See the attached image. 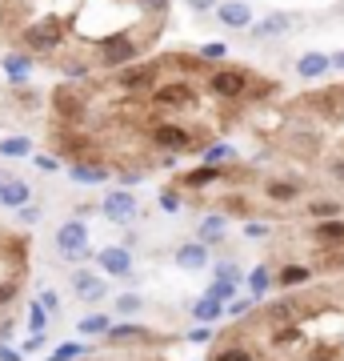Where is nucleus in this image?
<instances>
[{"label": "nucleus", "mask_w": 344, "mask_h": 361, "mask_svg": "<svg viewBox=\"0 0 344 361\" xmlns=\"http://www.w3.org/2000/svg\"><path fill=\"white\" fill-rule=\"evenodd\" d=\"M56 109H60L64 116H77V113H80V101H72V89H60V92H56Z\"/></svg>", "instance_id": "nucleus-29"}, {"label": "nucleus", "mask_w": 344, "mask_h": 361, "mask_svg": "<svg viewBox=\"0 0 344 361\" xmlns=\"http://www.w3.org/2000/svg\"><path fill=\"white\" fill-rule=\"evenodd\" d=\"M56 305H60V297L44 289V293H40V310H44V313H56Z\"/></svg>", "instance_id": "nucleus-41"}, {"label": "nucleus", "mask_w": 344, "mask_h": 361, "mask_svg": "<svg viewBox=\"0 0 344 361\" xmlns=\"http://www.w3.org/2000/svg\"><path fill=\"white\" fill-rule=\"evenodd\" d=\"M208 89L217 92V97H224V101H241L244 92H248V73H241V68H217L208 77Z\"/></svg>", "instance_id": "nucleus-5"}, {"label": "nucleus", "mask_w": 344, "mask_h": 361, "mask_svg": "<svg viewBox=\"0 0 344 361\" xmlns=\"http://www.w3.org/2000/svg\"><path fill=\"white\" fill-rule=\"evenodd\" d=\"M84 353H89L84 345H77V341H64V345L52 353V361H77V357H84Z\"/></svg>", "instance_id": "nucleus-28"}, {"label": "nucleus", "mask_w": 344, "mask_h": 361, "mask_svg": "<svg viewBox=\"0 0 344 361\" xmlns=\"http://www.w3.org/2000/svg\"><path fill=\"white\" fill-rule=\"evenodd\" d=\"M177 265H180V269H204V265H208V245H204V241L180 245L177 249Z\"/></svg>", "instance_id": "nucleus-13"}, {"label": "nucleus", "mask_w": 344, "mask_h": 361, "mask_svg": "<svg viewBox=\"0 0 344 361\" xmlns=\"http://www.w3.org/2000/svg\"><path fill=\"white\" fill-rule=\"evenodd\" d=\"M72 293H77L80 301H101V297H104V281L96 277V273L80 269L77 277H72Z\"/></svg>", "instance_id": "nucleus-12"}, {"label": "nucleus", "mask_w": 344, "mask_h": 361, "mask_svg": "<svg viewBox=\"0 0 344 361\" xmlns=\"http://www.w3.org/2000/svg\"><path fill=\"white\" fill-rule=\"evenodd\" d=\"M332 173H336V177H344V161H332Z\"/></svg>", "instance_id": "nucleus-52"}, {"label": "nucleus", "mask_w": 344, "mask_h": 361, "mask_svg": "<svg viewBox=\"0 0 344 361\" xmlns=\"http://www.w3.org/2000/svg\"><path fill=\"white\" fill-rule=\"evenodd\" d=\"M268 201H296L300 197V185H293V180H272V185H265Z\"/></svg>", "instance_id": "nucleus-21"}, {"label": "nucleus", "mask_w": 344, "mask_h": 361, "mask_svg": "<svg viewBox=\"0 0 344 361\" xmlns=\"http://www.w3.org/2000/svg\"><path fill=\"white\" fill-rule=\"evenodd\" d=\"M104 337H108V345H125V341H144L148 329L144 325H108Z\"/></svg>", "instance_id": "nucleus-16"}, {"label": "nucleus", "mask_w": 344, "mask_h": 361, "mask_svg": "<svg viewBox=\"0 0 344 361\" xmlns=\"http://www.w3.org/2000/svg\"><path fill=\"white\" fill-rule=\"evenodd\" d=\"M232 293H236V285H232V281H224V277H217V281L208 285V297H217V301H229Z\"/></svg>", "instance_id": "nucleus-31"}, {"label": "nucleus", "mask_w": 344, "mask_h": 361, "mask_svg": "<svg viewBox=\"0 0 344 361\" xmlns=\"http://www.w3.org/2000/svg\"><path fill=\"white\" fill-rule=\"evenodd\" d=\"M96 265H101L104 273H113V277H125V273H132V253L120 245H108L96 253Z\"/></svg>", "instance_id": "nucleus-8"}, {"label": "nucleus", "mask_w": 344, "mask_h": 361, "mask_svg": "<svg viewBox=\"0 0 344 361\" xmlns=\"http://www.w3.org/2000/svg\"><path fill=\"white\" fill-rule=\"evenodd\" d=\"M4 73H8V80H28L32 61L28 56H4Z\"/></svg>", "instance_id": "nucleus-22"}, {"label": "nucleus", "mask_w": 344, "mask_h": 361, "mask_svg": "<svg viewBox=\"0 0 344 361\" xmlns=\"http://www.w3.org/2000/svg\"><path fill=\"white\" fill-rule=\"evenodd\" d=\"M20 221H25V225L40 221V209H37V205H28V201H25V205H20Z\"/></svg>", "instance_id": "nucleus-42"}, {"label": "nucleus", "mask_w": 344, "mask_h": 361, "mask_svg": "<svg viewBox=\"0 0 344 361\" xmlns=\"http://www.w3.org/2000/svg\"><path fill=\"white\" fill-rule=\"evenodd\" d=\"M56 245H60L64 261L89 257V233H84V225H80V221H64L60 233H56Z\"/></svg>", "instance_id": "nucleus-4"}, {"label": "nucleus", "mask_w": 344, "mask_h": 361, "mask_svg": "<svg viewBox=\"0 0 344 361\" xmlns=\"http://www.w3.org/2000/svg\"><path fill=\"white\" fill-rule=\"evenodd\" d=\"M248 310H253V301H232V305H229L232 317H241V313H248Z\"/></svg>", "instance_id": "nucleus-44"}, {"label": "nucleus", "mask_w": 344, "mask_h": 361, "mask_svg": "<svg viewBox=\"0 0 344 361\" xmlns=\"http://www.w3.org/2000/svg\"><path fill=\"white\" fill-rule=\"evenodd\" d=\"M293 25H296V16H293V13H268L265 20L253 28V32H256L260 40H268V37H284V32H288Z\"/></svg>", "instance_id": "nucleus-11"}, {"label": "nucleus", "mask_w": 344, "mask_h": 361, "mask_svg": "<svg viewBox=\"0 0 344 361\" xmlns=\"http://www.w3.org/2000/svg\"><path fill=\"white\" fill-rule=\"evenodd\" d=\"M153 109H172V113H180V109H192L196 104V89L192 85H184V80H177V85H153Z\"/></svg>", "instance_id": "nucleus-3"}, {"label": "nucleus", "mask_w": 344, "mask_h": 361, "mask_svg": "<svg viewBox=\"0 0 344 361\" xmlns=\"http://www.w3.org/2000/svg\"><path fill=\"white\" fill-rule=\"evenodd\" d=\"M101 65L104 68H125L132 65L136 56H141V44H136V37H128V32H113V37L101 40Z\"/></svg>", "instance_id": "nucleus-2"}, {"label": "nucleus", "mask_w": 344, "mask_h": 361, "mask_svg": "<svg viewBox=\"0 0 344 361\" xmlns=\"http://www.w3.org/2000/svg\"><path fill=\"white\" fill-rule=\"evenodd\" d=\"M160 209H165V213H177V209H180V197L172 193V189H165V193H160Z\"/></svg>", "instance_id": "nucleus-39"}, {"label": "nucleus", "mask_w": 344, "mask_h": 361, "mask_svg": "<svg viewBox=\"0 0 344 361\" xmlns=\"http://www.w3.org/2000/svg\"><path fill=\"white\" fill-rule=\"evenodd\" d=\"M217 177H220L217 165H200V169H192L189 177H184V185H189V189H204L208 180H217Z\"/></svg>", "instance_id": "nucleus-23"}, {"label": "nucleus", "mask_w": 344, "mask_h": 361, "mask_svg": "<svg viewBox=\"0 0 344 361\" xmlns=\"http://www.w3.org/2000/svg\"><path fill=\"white\" fill-rule=\"evenodd\" d=\"M104 329H108V317L104 313H92V317L80 322V334H104Z\"/></svg>", "instance_id": "nucleus-32"}, {"label": "nucleus", "mask_w": 344, "mask_h": 361, "mask_svg": "<svg viewBox=\"0 0 344 361\" xmlns=\"http://www.w3.org/2000/svg\"><path fill=\"white\" fill-rule=\"evenodd\" d=\"M20 40H25L28 52H56V49L64 44V28H60V20L44 16V20H32V25H25Z\"/></svg>", "instance_id": "nucleus-1"}, {"label": "nucleus", "mask_w": 344, "mask_h": 361, "mask_svg": "<svg viewBox=\"0 0 344 361\" xmlns=\"http://www.w3.org/2000/svg\"><path fill=\"white\" fill-rule=\"evenodd\" d=\"M224 52H229V49H224L220 40H212V44H204V49H200V56H204V61H220Z\"/></svg>", "instance_id": "nucleus-37"}, {"label": "nucleus", "mask_w": 344, "mask_h": 361, "mask_svg": "<svg viewBox=\"0 0 344 361\" xmlns=\"http://www.w3.org/2000/svg\"><path fill=\"white\" fill-rule=\"evenodd\" d=\"M329 65H332V68H344V52H336V56H329Z\"/></svg>", "instance_id": "nucleus-51"}, {"label": "nucleus", "mask_w": 344, "mask_h": 361, "mask_svg": "<svg viewBox=\"0 0 344 361\" xmlns=\"http://www.w3.org/2000/svg\"><path fill=\"white\" fill-rule=\"evenodd\" d=\"M192 8H196V13H208V8H217V0H189Z\"/></svg>", "instance_id": "nucleus-46"}, {"label": "nucleus", "mask_w": 344, "mask_h": 361, "mask_svg": "<svg viewBox=\"0 0 344 361\" xmlns=\"http://www.w3.org/2000/svg\"><path fill=\"white\" fill-rule=\"evenodd\" d=\"M308 281V269L305 265H288V269H281V285H288V289H296V285Z\"/></svg>", "instance_id": "nucleus-26"}, {"label": "nucleus", "mask_w": 344, "mask_h": 361, "mask_svg": "<svg viewBox=\"0 0 344 361\" xmlns=\"http://www.w3.org/2000/svg\"><path fill=\"white\" fill-rule=\"evenodd\" d=\"M156 73H160L156 65L128 68V73H120V89H128V92H148V89L156 85Z\"/></svg>", "instance_id": "nucleus-10"}, {"label": "nucleus", "mask_w": 344, "mask_h": 361, "mask_svg": "<svg viewBox=\"0 0 344 361\" xmlns=\"http://www.w3.org/2000/svg\"><path fill=\"white\" fill-rule=\"evenodd\" d=\"M104 217H108V221H120V225H128V221L136 217V197L125 193V189L108 193V197H104Z\"/></svg>", "instance_id": "nucleus-7"}, {"label": "nucleus", "mask_w": 344, "mask_h": 361, "mask_svg": "<svg viewBox=\"0 0 344 361\" xmlns=\"http://www.w3.org/2000/svg\"><path fill=\"white\" fill-rule=\"evenodd\" d=\"M212 361H253V353L244 345H229V349H220V353H212Z\"/></svg>", "instance_id": "nucleus-30"}, {"label": "nucleus", "mask_w": 344, "mask_h": 361, "mask_svg": "<svg viewBox=\"0 0 344 361\" xmlns=\"http://www.w3.org/2000/svg\"><path fill=\"white\" fill-rule=\"evenodd\" d=\"M224 233H229V221H224V217H204L200 221V241H204V245H217Z\"/></svg>", "instance_id": "nucleus-20"}, {"label": "nucleus", "mask_w": 344, "mask_h": 361, "mask_svg": "<svg viewBox=\"0 0 344 361\" xmlns=\"http://www.w3.org/2000/svg\"><path fill=\"white\" fill-rule=\"evenodd\" d=\"M153 145L156 149H165V153H184L192 145V133L189 129H180V125H168V121H160V125H153Z\"/></svg>", "instance_id": "nucleus-6"}, {"label": "nucleus", "mask_w": 344, "mask_h": 361, "mask_svg": "<svg viewBox=\"0 0 344 361\" xmlns=\"http://www.w3.org/2000/svg\"><path fill=\"white\" fill-rule=\"evenodd\" d=\"M217 16L224 28H248L253 25V8L244 0H229V4H217Z\"/></svg>", "instance_id": "nucleus-9"}, {"label": "nucleus", "mask_w": 344, "mask_h": 361, "mask_svg": "<svg viewBox=\"0 0 344 361\" xmlns=\"http://www.w3.org/2000/svg\"><path fill=\"white\" fill-rule=\"evenodd\" d=\"M28 185L25 180H0V205H8V209H20L28 201Z\"/></svg>", "instance_id": "nucleus-15"}, {"label": "nucleus", "mask_w": 344, "mask_h": 361, "mask_svg": "<svg viewBox=\"0 0 344 361\" xmlns=\"http://www.w3.org/2000/svg\"><path fill=\"white\" fill-rule=\"evenodd\" d=\"M220 305H224V301H217V297H208V293H204L200 301H192V317H196L200 325H212V322L220 317V313H224Z\"/></svg>", "instance_id": "nucleus-18"}, {"label": "nucleus", "mask_w": 344, "mask_h": 361, "mask_svg": "<svg viewBox=\"0 0 344 361\" xmlns=\"http://www.w3.org/2000/svg\"><path fill=\"white\" fill-rule=\"evenodd\" d=\"M293 313H296V305H293V301H281V305H272V317H276V322H288Z\"/></svg>", "instance_id": "nucleus-40"}, {"label": "nucleus", "mask_w": 344, "mask_h": 361, "mask_svg": "<svg viewBox=\"0 0 344 361\" xmlns=\"http://www.w3.org/2000/svg\"><path fill=\"white\" fill-rule=\"evenodd\" d=\"M116 313H141V297H136V293H125L120 301H116Z\"/></svg>", "instance_id": "nucleus-34"}, {"label": "nucleus", "mask_w": 344, "mask_h": 361, "mask_svg": "<svg viewBox=\"0 0 344 361\" xmlns=\"http://www.w3.org/2000/svg\"><path fill=\"white\" fill-rule=\"evenodd\" d=\"M37 169L40 173H52L56 169V157H37Z\"/></svg>", "instance_id": "nucleus-45"}, {"label": "nucleus", "mask_w": 344, "mask_h": 361, "mask_svg": "<svg viewBox=\"0 0 344 361\" xmlns=\"http://www.w3.org/2000/svg\"><path fill=\"white\" fill-rule=\"evenodd\" d=\"M16 297V281H4L0 285V305H4V301H13Z\"/></svg>", "instance_id": "nucleus-43"}, {"label": "nucleus", "mask_w": 344, "mask_h": 361, "mask_svg": "<svg viewBox=\"0 0 344 361\" xmlns=\"http://www.w3.org/2000/svg\"><path fill=\"white\" fill-rule=\"evenodd\" d=\"M312 237L324 241V245H340V241H344V221L340 217H324L317 229H312Z\"/></svg>", "instance_id": "nucleus-17"}, {"label": "nucleus", "mask_w": 344, "mask_h": 361, "mask_svg": "<svg viewBox=\"0 0 344 361\" xmlns=\"http://www.w3.org/2000/svg\"><path fill=\"white\" fill-rule=\"evenodd\" d=\"M217 277H224V281H244V273H241V265H236V261H220L217 265Z\"/></svg>", "instance_id": "nucleus-33"}, {"label": "nucleus", "mask_w": 344, "mask_h": 361, "mask_svg": "<svg viewBox=\"0 0 344 361\" xmlns=\"http://www.w3.org/2000/svg\"><path fill=\"white\" fill-rule=\"evenodd\" d=\"M329 68H332V65H329V56H324V52H305V56L296 61V73H300L305 80H317V77H324Z\"/></svg>", "instance_id": "nucleus-14"}, {"label": "nucleus", "mask_w": 344, "mask_h": 361, "mask_svg": "<svg viewBox=\"0 0 344 361\" xmlns=\"http://www.w3.org/2000/svg\"><path fill=\"white\" fill-rule=\"evenodd\" d=\"M248 285H253V297H265L268 285H272V273H268V265H256L253 277H248Z\"/></svg>", "instance_id": "nucleus-25"}, {"label": "nucleus", "mask_w": 344, "mask_h": 361, "mask_svg": "<svg viewBox=\"0 0 344 361\" xmlns=\"http://www.w3.org/2000/svg\"><path fill=\"white\" fill-rule=\"evenodd\" d=\"M25 349H44V337L32 334V337H28V345H25Z\"/></svg>", "instance_id": "nucleus-50"}, {"label": "nucleus", "mask_w": 344, "mask_h": 361, "mask_svg": "<svg viewBox=\"0 0 344 361\" xmlns=\"http://www.w3.org/2000/svg\"><path fill=\"white\" fill-rule=\"evenodd\" d=\"M244 233H248V237H265V233H268V225H248Z\"/></svg>", "instance_id": "nucleus-49"}, {"label": "nucleus", "mask_w": 344, "mask_h": 361, "mask_svg": "<svg viewBox=\"0 0 344 361\" xmlns=\"http://www.w3.org/2000/svg\"><path fill=\"white\" fill-rule=\"evenodd\" d=\"M144 13H153V16H165V8H168V0H136Z\"/></svg>", "instance_id": "nucleus-38"}, {"label": "nucleus", "mask_w": 344, "mask_h": 361, "mask_svg": "<svg viewBox=\"0 0 344 361\" xmlns=\"http://www.w3.org/2000/svg\"><path fill=\"white\" fill-rule=\"evenodd\" d=\"M44 322H49V313L40 310V301H37V305H32V313H28V325H32V334H40V329H44Z\"/></svg>", "instance_id": "nucleus-36"}, {"label": "nucleus", "mask_w": 344, "mask_h": 361, "mask_svg": "<svg viewBox=\"0 0 344 361\" xmlns=\"http://www.w3.org/2000/svg\"><path fill=\"white\" fill-rule=\"evenodd\" d=\"M32 153V141L28 137H4L0 141V157H28Z\"/></svg>", "instance_id": "nucleus-24"}, {"label": "nucleus", "mask_w": 344, "mask_h": 361, "mask_svg": "<svg viewBox=\"0 0 344 361\" xmlns=\"http://www.w3.org/2000/svg\"><path fill=\"white\" fill-rule=\"evenodd\" d=\"M208 337H212V329H208V325H200V329H192V341H208Z\"/></svg>", "instance_id": "nucleus-47"}, {"label": "nucleus", "mask_w": 344, "mask_h": 361, "mask_svg": "<svg viewBox=\"0 0 344 361\" xmlns=\"http://www.w3.org/2000/svg\"><path fill=\"white\" fill-rule=\"evenodd\" d=\"M336 213H340L336 201H317V205H312V217H336Z\"/></svg>", "instance_id": "nucleus-35"}, {"label": "nucleus", "mask_w": 344, "mask_h": 361, "mask_svg": "<svg viewBox=\"0 0 344 361\" xmlns=\"http://www.w3.org/2000/svg\"><path fill=\"white\" fill-rule=\"evenodd\" d=\"M0 361H20V353H16V349H8V345H0Z\"/></svg>", "instance_id": "nucleus-48"}, {"label": "nucleus", "mask_w": 344, "mask_h": 361, "mask_svg": "<svg viewBox=\"0 0 344 361\" xmlns=\"http://www.w3.org/2000/svg\"><path fill=\"white\" fill-rule=\"evenodd\" d=\"M200 157H204V165H220V161L232 157V149L229 145H208V149H200Z\"/></svg>", "instance_id": "nucleus-27"}, {"label": "nucleus", "mask_w": 344, "mask_h": 361, "mask_svg": "<svg viewBox=\"0 0 344 361\" xmlns=\"http://www.w3.org/2000/svg\"><path fill=\"white\" fill-rule=\"evenodd\" d=\"M68 177L77 180V185H96V180L108 177V169H101V165H84V161H72V165H68Z\"/></svg>", "instance_id": "nucleus-19"}]
</instances>
